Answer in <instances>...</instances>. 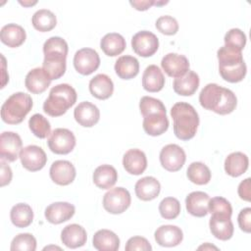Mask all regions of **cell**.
I'll list each match as a JSON object with an SVG mask.
<instances>
[{"label":"cell","instance_id":"obj_19","mask_svg":"<svg viewBox=\"0 0 251 251\" xmlns=\"http://www.w3.org/2000/svg\"><path fill=\"white\" fill-rule=\"evenodd\" d=\"M123 165L128 174L134 176L141 175L147 168L146 155L140 149H129L124 155Z\"/></svg>","mask_w":251,"mask_h":251},{"label":"cell","instance_id":"obj_18","mask_svg":"<svg viewBox=\"0 0 251 251\" xmlns=\"http://www.w3.org/2000/svg\"><path fill=\"white\" fill-rule=\"evenodd\" d=\"M75 121L84 127H91L96 125L100 118L99 109L88 101L80 102L74 110Z\"/></svg>","mask_w":251,"mask_h":251},{"label":"cell","instance_id":"obj_9","mask_svg":"<svg viewBox=\"0 0 251 251\" xmlns=\"http://www.w3.org/2000/svg\"><path fill=\"white\" fill-rule=\"evenodd\" d=\"M186 160L184 150L176 144H168L160 152V162L162 167L169 172L179 171Z\"/></svg>","mask_w":251,"mask_h":251},{"label":"cell","instance_id":"obj_39","mask_svg":"<svg viewBox=\"0 0 251 251\" xmlns=\"http://www.w3.org/2000/svg\"><path fill=\"white\" fill-rule=\"evenodd\" d=\"M159 212L166 220H174L180 213V203L176 198L166 197L159 204Z\"/></svg>","mask_w":251,"mask_h":251},{"label":"cell","instance_id":"obj_43","mask_svg":"<svg viewBox=\"0 0 251 251\" xmlns=\"http://www.w3.org/2000/svg\"><path fill=\"white\" fill-rule=\"evenodd\" d=\"M208 213L212 215H221L230 218L232 214V208L230 203L224 197L217 196L210 199L208 204Z\"/></svg>","mask_w":251,"mask_h":251},{"label":"cell","instance_id":"obj_49","mask_svg":"<svg viewBox=\"0 0 251 251\" xmlns=\"http://www.w3.org/2000/svg\"><path fill=\"white\" fill-rule=\"evenodd\" d=\"M129 4L138 11H146L155 4V0H130Z\"/></svg>","mask_w":251,"mask_h":251},{"label":"cell","instance_id":"obj_17","mask_svg":"<svg viewBox=\"0 0 251 251\" xmlns=\"http://www.w3.org/2000/svg\"><path fill=\"white\" fill-rule=\"evenodd\" d=\"M154 237L156 242L160 246L164 247H174L178 245L183 238V233L180 227L173 225H165L159 226L155 233Z\"/></svg>","mask_w":251,"mask_h":251},{"label":"cell","instance_id":"obj_26","mask_svg":"<svg viewBox=\"0 0 251 251\" xmlns=\"http://www.w3.org/2000/svg\"><path fill=\"white\" fill-rule=\"evenodd\" d=\"M199 76L193 71H187L182 76L174 80L173 87L176 93L181 96H190L194 94L199 86Z\"/></svg>","mask_w":251,"mask_h":251},{"label":"cell","instance_id":"obj_29","mask_svg":"<svg viewBox=\"0 0 251 251\" xmlns=\"http://www.w3.org/2000/svg\"><path fill=\"white\" fill-rule=\"evenodd\" d=\"M142 126L144 131L152 136L163 134L169 127V120L166 114L156 113L143 117Z\"/></svg>","mask_w":251,"mask_h":251},{"label":"cell","instance_id":"obj_46","mask_svg":"<svg viewBox=\"0 0 251 251\" xmlns=\"http://www.w3.org/2000/svg\"><path fill=\"white\" fill-rule=\"evenodd\" d=\"M238 226L244 232H251V208L247 207L242 209L238 214Z\"/></svg>","mask_w":251,"mask_h":251},{"label":"cell","instance_id":"obj_15","mask_svg":"<svg viewBox=\"0 0 251 251\" xmlns=\"http://www.w3.org/2000/svg\"><path fill=\"white\" fill-rule=\"evenodd\" d=\"M51 179L59 185H68L72 183L75 177V166L66 160H58L53 162L49 170Z\"/></svg>","mask_w":251,"mask_h":251},{"label":"cell","instance_id":"obj_22","mask_svg":"<svg viewBox=\"0 0 251 251\" xmlns=\"http://www.w3.org/2000/svg\"><path fill=\"white\" fill-rule=\"evenodd\" d=\"M212 234L220 240H228L233 235V224L230 218L221 215H212L209 221Z\"/></svg>","mask_w":251,"mask_h":251},{"label":"cell","instance_id":"obj_16","mask_svg":"<svg viewBox=\"0 0 251 251\" xmlns=\"http://www.w3.org/2000/svg\"><path fill=\"white\" fill-rule=\"evenodd\" d=\"M75 212V208L73 204L68 202H55L50 204L45 209L46 220L54 225H59L69 221Z\"/></svg>","mask_w":251,"mask_h":251},{"label":"cell","instance_id":"obj_23","mask_svg":"<svg viewBox=\"0 0 251 251\" xmlns=\"http://www.w3.org/2000/svg\"><path fill=\"white\" fill-rule=\"evenodd\" d=\"M51 83V79L45 74L42 68H35L29 71L25 79L26 89L33 94L44 92Z\"/></svg>","mask_w":251,"mask_h":251},{"label":"cell","instance_id":"obj_47","mask_svg":"<svg viewBox=\"0 0 251 251\" xmlns=\"http://www.w3.org/2000/svg\"><path fill=\"white\" fill-rule=\"evenodd\" d=\"M250 178L247 177L246 179L242 180L238 185V195L242 200L250 201Z\"/></svg>","mask_w":251,"mask_h":251},{"label":"cell","instance_id":"obj_32","mask_svg":"<svg viewBox=\"0 0 251 251\" xmlns=\"http://www.w3.org/2000/svg\"><path fill=\"white\" fill-rule=\"evenodd\" d=\"M115 72L123 79L133 78L139 73V62L133 56H121L115 63Z\"/></svg>","mask_w":251,"mask_h":251},{"label":"cell","instance_id":"obj_30","mask_svg":"<svg viewBox=\"0 0 251 251\" xmlns=\"http://www.w3.org/2000/svg\"><path fill=\"white\" fill-rule=\"evenodd\" d=\"M248 165L247 155L242 152H232L225 160V171L228 176L237 177L247 171Z\"/></svg>","mask_w":251,"mask_h":251},{"label":"cell","instance_id":"obj_27","mask_svg":"<svg viewBox=\"0 0 251 251\" xmlns=\"http://www.w3.org/2000/svg\"><path fill=\"white\" fill-rule=\"evenodd\" d=\"M165 85V76L156 65H149L142 75V86L146 91L158 92Z\"/></svg>","mask_w":251,"mask_h":251},{"label":"cell","instance_id":"obj_5","mask_svg":"<svg viewBox=\"0 0 251 251\" xmlns=\"http://www.w3.org/2000/svg\"><path fill=\"white\" fill-rule=\"evenodd\" d=\"M75 89L68 83H60L51 88L48 98L43 103V111L51 117L64 115L76 101Z\"/></svg>","mask_w":251,"mask_h":251},{"label":"cell","instance_id":"obj_41","mask_svg":"<svg viewBox=\"0 0 251 251\" xmlns=\"http://www.w3.org/2000/svg\"><path fill=\"white\" fill-rule=\"evenodd\" d=\"M224 40L225 46L237 51H242L246 44V35L239 28H231L226 33Z\"/></svg>","mask_w":251,"mask_h":251},{"label":"cell","instance_id":"obj_25","mask_svg":"<svg viewBox=\"0 0 251 251\" xmlns=\"http://www.w3.org/2000/svg\"><path fill=\"white\" fill-rule=\"evenodd\" d=\"M134 190L139 199L143 201H150L159 195L161 184L154 176H145L136 181Z\"/></svg>","mask_w":251,"mask_h":251},{"label":"cell","instance_id":"obj_10","mask_svg":"<svg viewBox=\"0 0 251 251\" xmlns=\"http://www.w3.org/2000/svg\"><path fill=\"white\" fill-rule=\"evenodd\" d=\"M131 47L137 55L141 57H150L158 50L159 39L153 32L141 30L132 36Z\"/></svg>","mask_w":251,"mask_h":251},{"label":"cell","instance_id":"obj_36","mask_svg":"<svg viewBox=\"0 0 251 251\" xmlns=\"http://www.w3.org/2000/svg\"><path fill=\"white\" fill-rule=\"evenodd\" d=\"M32 25L35 29L45 32L53 29L57 25V19L53 12L47 9L36 11L31 19Z\"/></svg>","mask_w":251,"mask_h":251},{"label":"cell","instance_id":"obj_11","mask_svg":"<svg viewBox=\"0 0 251 251\" xmlns=\"http://www.w3.org/2000/svg\"><path fill=\"white\" fill-rule=\"evenodd\" d=\"M74 66L77 73L83 75H88L99 68V55L92 48L79 49L74 56Z\"/></svg>","mask_w":251,"mask_h":251},{"label":"cell","instance_id":"obj_51","mask_svg":"<svg viewBox=\"0 0 251 251\" xmlns=\"http://www.w3.org/2000/svg\"><path fill=\"white\" fill-rule=\"evenodd\" d=\"M20 4H22V5H24V6H32V5H34V4H36V1H34V2H25V1H20Z\"/></svg>","mask_w":251,"mask_h":251},{"label":"cell","instance_id":"obj_34","mask_svg":"<svg viewBox=\"0 0 251 251\" xmlns=\"http://www.w3.org/2000/svg\"><path fill=\"white\" fill-rule=\"evenodd\" d=\"M126 44L124 36L116 32L105 34L100 41L102 51L110 57L120 55L126 49Z\"/></svg>","mask_w":251,"mask_h":251},{"label":"cell","instance_id":"obj_45","mask_svg":"<svg viewBox=\"0 0 251 251\" xmlns=\"http://www.w3.org/2000/svg\"><path fill=\"white\" fill-rule=\"evenodd\" d=\"M126 251H134V250L150 251L152 250V246L146 238L142 236H133L126 241Z\"/></svg>","mask_w":251,"mask_h":251},{"label":"cell","instance_id":"obj_2","mask_svg":"<svg viewBox=\"0 0 251 251\" xmlns=\"http://www.w3.org/2000/svg\"><path fill=\"white\" fill-rule=\"evenodd\" d=\"M68 49L66 40L59 36H52L44 42L42 69L51 80L58 79L65 74Z\"/></svg>","mask_w":251,"mask_h":251},{"label":"cell","instance_id":"obj_35","mask_svg":"<svg viewBox=\"0 0 251 251\" xmlns=\"http://www.w3.org/2000/svg\"><path fill=\"white\" fill-rule=\"evenodd\" d=\"M10 218L15 226L26 227L32 223L33 212L28 204L19 203L12 207Z\"/></svg>","mask_w":251,"mask_h":251},{"label":"cell","instance_id":"obj_6","mask_svg":"<svg viewBox=\"0 0 251 251\" xmlns=\"http://www.w3.org/2000/svg\"><path fill=\"white\" fill-rule=\"evenodd\" d=\"M32 108V99L29 94L16 92L12 94L1 107L2 121L9 125L21 124Z\"/></svg>","mask_w":251,"mask_h":251},{"label":"cell","instance_id":"obj_13","mask_svg":"<svg viewBox=\"0 0 251 251\" xmlns=\"http://www.w3.org/2000/svg\"><path fill=\"white\" fill-rule=\"evenodd\" d=\"M22 139L20 135L13 131H4L0 136V156L1 160L14 162L20 157L22 150Z\"/></svg>","mask_w":251,"mask_h":251},{"label":"cell","instance_id":"obj_12","mask_svg":"<svg viewBox=\"0 0 251 251\" xmlns=\"http://www.w3.org/2000/svg\"><path fill=\"white\" fill-rule=\"evenodd\" d=\"M20 159L23 167L30 172L41 170L47 162V156L44 150L36 145H28L22 148Z\"/></svg>","mask_w":251,"mask_h":251},{"label":"cell","instance_id":"obj_7","mask_svg":"<svg viewBox=\"0 0 251 251\" xmlns=\"http://www.w3.org/2000/svg\"><path fill=\"white\" fill-rule=\"evenodd\" d=\"M49 149L60 155H66L72 152L75 146V136L68 128H55L47 139Z\"/></svg>","mask_w":251,"mask_h":251},{"label":"cell","instance_id":"obj_37","mask_svg":"<svg viewBox=\"0 0 251 251\" xmlns=\"http://www.w3.org/2000/svg\"><path fill=\"white\" fill-rule=\"evenodd\" d=\"M187 177L188 179L198 185L207 184L211 179L210 169L201 162H193L187 168Z\"/></svg>","mask_w":251,"mask_h":251},{"label":"cell","instance_id":"obj_3","mask_svg":"<svg viewBox=\"0 0 251 251\" xmlns=\"http://www.w3.org/2000/svg\"><path fill=\"white\" fill-rule=\"evenodd\" d=\"M174 121V133L178 139L189 140L196 134L199 116L193 106L186 102H177L171 109Z\"/></svg>","mask_w":251,"mask_h":251},{"label":"cell","instance_id":"obj_31","mask_svg":"<svg viewBox=\"0 0 251 251\" xmlns=\"http://www.w3.org/2000/svg\"><path fill=\"white\" fill-rule=\"evenodd\" d=\"M93 247L99 251H117L120 247V238L109 229H100L92 239Z\"/></svg>","mask_w":251,"mask_h":251},{"label":"cell","instance_id":"obj_8","mask_svg":"<svg viewBox=\"0 0 251 251\" xmlns=\"http://www.w3.org/2000/svg\"><path fill=\"white\" fill-rule=\"evenodd\" d=\"M130 202V194L124 187L112 188L103 197V207L111 214L124 213L129 207Z\"/></svg>","mask_w":251,"mask_h":251},{"label":"cell","instance_id":"obj_38","mask_svg":"<svg viewBox=\"0 0 251 251\" xmlns=\"http://www.w3.org/2000/svg\"><path fill=\"white\" fill-rule=\"evenodd\" d=\"M28 126L31 132L38 138H46L51 133V126L41 114H34L29 118Z\"/></svg>","mask_w":251,"mask_h":251},{"label":"cell","instance_id":"obj_48","mask_svg":"<svg viewBox=\"0 0 251 251\" xmlns=\"http://www.w3.org/2000/svg\"><path fill=\"white\" fill-rule=\"evenodd\" d=\"M12 179L11 168L2 160L1 161V186L9 184Z\"/></svg>","mask_w":251,"mask_h":251},{"label":"cell","instance_id":"obj_28","mask_svg":"<svg viewBox=\"0 0 251 251\" xmlns=\"http://www.w3.org/2000/svg\"><path fill=\"white\" fill-rule=\"evenodd\" d=\"M26 34L23 26L16 24H8L1 28V41L11 48L21 46L25 40Z\"/></svg>","mask_w":251,"mask_h":251},{"label":"cell","instance_id":"obj_44","mask_svg":"<svg viewBox=\"0 0 251 251\" xmlns=\"http://www.w3.org/2000/svg\"><path fill=\"white\" fill-rule=\"evenodd\" d=\"M156 27L160 32L166 35H173L178 30V24L175 18L166 15L157 19Z\"/></svg>","mask_w":251,"mask_h":251},{"label":"cell","instance_id":"obj_50","mask_svg":"<svg viewBox=\"0 0 251 251\" xmlns=\"http://www.w3.org/2000/svg\"><path fill=\"white\" fill-rule=\"evenodd\" d=\"M198 249H204V250H205V249H216V250H218V248H217L216 246L210 245L209 243H206V244H204V245L198 247Z\"/></svg>","mask_w":251,"mask_h":251},{"label":"cell","instance_id":"obj_4","mask_svg":"<svg viewBox=\"0 0 251 251\" xmlns=\"http://www.w3.org/2000/svg\"><path fill=\"white\" fill-rule=\"evenodd\" d=\"M217 57L219 60V72L225 80L234 83L244 78L247 68L241 51L224 45L218 50Z\"/></svg>","mask_w":251,"mask_h":251},{"label":"cell","instance_id":"obj_42","mask_svg":"<svg viewBox=\"0 0 251 251\" xmlns=\"http://www.w3.org/2000/svg\"><path fill=\"white\" fill-rule=\"evenodd\" d=\"M36 249V239L30 233H20L11 242L12 251H34Z\"/></svg>","mask_w":251,"mask_h":251},{"label":"cell","instance_id":"obj_21","mask_svg":"<svg viewBox=\"0 0 251 251\" xmlns=\"http://www.w3.org/2000/svg\"><path fill=\"white\" fill-rule=\"evenodd\" d=\"M87 234L85 229L77 224L66 226L61 232V240L69 248L81 247L85 244Z\"/></svg>","mask_w":251,"mask_h":251},{"label":"cell","instance_id":"obj_33","mask_svg":"<svg viewBox=\"0 0 251 251\" xmlns=\"http://www.w3.org/2000/svg\"><path fill=\"white\" fill-rule=\"evenodd\" d=\"M118 180V173L113 166L101 165L93 173V182L101 189H109Z\"/></svg>","mask_w":251,"mask_h":251},{"label":"cell","instance_id":"obj_14","mask_svg":"<svg viewBox=\"0 0 251 251\" xmlns=\"http://www.w3.org/2000/svg\"><path fill=\"white\" fill-rule=\"evenodd\" d=\"M161 66L165 73L171 77L182 76L189 70L188 59L184 55L169 53L161 61Z\"/></svg>","mask_w":251,"mask_h":251},{"label":"cell","instance_id":"obj_40","mask_svg":"<svg viewBox=\"0 0 251 251\" xmlns=\"http://www.w3.org/2000/svg\"><path fill=\"white\" fill-rule=\"evenodd\" d=\"M140 113L143 117L156 114V113H164L166 114V107L163 102L157 98L150 96H143L139 102Z\"/></svg>","mask_w":251,"mask_h":251},{"label":"cell","instance_id":"obj_1","mask_svg":"<svg viewBox=\"0 0 251 251\" xmlns=\"http://www.w3.org/2000/svg\"><path fill=\"white\" fill-rule=\"evenodd\" d=\"M200 105L220 115H227L235 110L237 99L228 88L217 83H208L199 94Z\"/></svg>","mask_w":251,"mask_h":251},{"label":"cell","instance_id":"obj_20","mask_svg":"<svg viewBox=\"0 0 251 251\" xmlns=\"http://www.w3.org/2000/svg\"><path fill=\"white\" fill-rule=\"evenodd\" d=\"M210 197L203 191H193L185 198L187 212L194 217H205L208 214V204Z\"/></svg>","mask_w":251,"mask_h":251},{"label":"cell","instance_id":"obj_24","mask_svg":"<svg viewBox=\"0 0 251 251\" xmlns=\"http://www.w3.org/2000/svg\"><path fill=\"white\" fill-rule=\"evenodd\" d=\"M89 91L97 99H108L114 91L112 79L105 74H98L89 81Z\"/></svg>","mask_w":251,"mask_h":251}]
</instances>
